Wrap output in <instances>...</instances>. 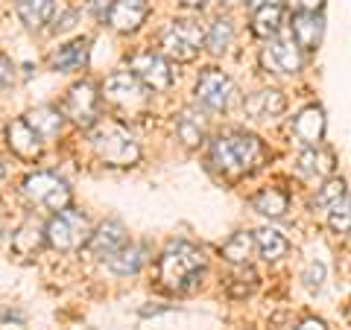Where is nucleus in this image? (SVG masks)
Segmentation results:
<instances>
[{"instance_id":"11","label":"nucleus","mask_w":351,"mask_h":330,"mask_svg":"<svg viewBox=\"0 0 351 330\" xmlns=\"http://www.w3.org/2000/svg\"><path fill=\"white\" fill-rule=\"evenodd\" d=\"M103 97L112 105L132 108V105H141L147 100V88H144V82H141L132 71H114L103 82Z\"/></svg>"},{"instance_id":"28","label":"nucleus","mask_w":351,"mask_h":330,"mask_svg":"<svg viewBox=\"0 0 351 330\" xmlns=\"http://www.w3.org/2000/svg\"><path fill=\"white\" fill-rule=\"evenodd\" d=\"M281 29V3L276 6H261L252 12V32L258 38H272Z\"/></svg>"},{"instance_id":"31","label":"nucleus","mask_w":351,"mask_h":330,"mask_svg":"<svg viewBox=\"0 0 351 330\" xmlns=\"http://www.w3.org/2000/svg\"><path fill=\"white\" fill-rule=\"evenodd\" d=\"M258 290V275L252 272L249 266L243 272H237L232 281H228V295H234V299H246V295H252Z\"/></svg>"},{"instance_id":"12","label":"nucleus","mask_w":351,"mask_h":330,"mask_svg":"<svg viewBox=\"0 0 351 330\" xmlns=\"http://www.w3.org/2000/svg\"><path fill=\"white\" fill-rule=\"evenodd\" d=\"M149 15V3L147 0H114L112 9H108V27L120 36H129V32H138L141 24L147 21Z\"/></svg>"},{"instance_id":"26","label":"nucleus","mask_w":351,"mask_h":330,"mask_svg":"<svg viewBox=\"0 0 351 330\" xmlns=\"http://www.w3.org/2000/svg\"><path fill=\"white\" fill-rule=\"evenodd\" d=\"M176 135H179V140L184 147L196 149L205 140V120L193 112H182L179 120H176Z\"/></svg>"},{"instance_id":"4","label":"nucleus","mask_w":351,"mask_h":330,"mask_svg":"<svg viewBox=\"0 0 351 330\" xmlns=\"http://www.w3.org/2000/svg\"><path fill=\"white\" fill-rule=\"evenodd\" d=\"M205 47V27L193 18H176L161 36V56L173 62H193Z\"/></svg>"},{"instance_id":"3","label":"nucleus","mask_w":351,"mask_h":330,"mask_svg":"<svg viewBox=\"0 0 351 330\" xmlns=\"http://www.w3.org/2000/svg\"><path fill=\"white\" fill-rule=\"evenodd\" d=\"M88 140H91L97 158L108 164V167H132L141 158V147L135 135L123 123H114V120L94 123L91 131H88Z\"/></svg>"},{"instance_id":"27","label":"nucleus","mask_w":351,"mask_h":330,"mask_svg":"<svg viewBox=\"0 0 351 330\" xmlns=\"http://www.w3.org/2000/svg\"><path fill=\"white\" fill-rule=\"evenodd\" d=\"M232 41H234V24L228 18H217L211 29L205 32V47H208V53H214V56H223V53L232 47Z\"/></svg>"},{"instance_id":"25","label":"nucleus","mask_w":351,"mask_h":330,"mask_svg":"<svg viewBox=\"0 0 351 330\" xmlns=\"http://www.w3.org/2000/svg\"><path fill=\"white\" fill-rule=\"evenodd\" d=\"M255 249L261 251V257L267 263H276V260H281L284 255H287L290 243H287V237H284L281 231L261 228V231H255Z\"/></svg>"},{"instance_id":"9","label":"nucleus","mask_w":351,"mask_h":330,"mask_svg":"<svg viewBox=\"0 0 351 330\" xmlns=\"http://www.w3.org/2000/svg\"><path fill=\"white\" fill-rule=\"evenodd\" d=\"M129 71L138 76L144 88L149 91H167L173 85V71H170V62L161 56V53H152V50H144V53H135L129 59Z\"/></svg>"},{"instance_id":"24","label":"nucleus","mask_w":351,"mask_h":330,"mask_svg":"<svg viewBox=\"0 0 351 330\" xmlns=\"http://www.w3.org/2000/svg\"><path fill=\"white\" fill-rule=\"evenodd\" d=\"M47 243V234H44V225H38L36 219H27L24 225H21L15 234H12V249L18 255H36V251Z\"/></svg>"},{"instance_id":"22","label":"nucleus","mask_w":351,"mask_h":330,"mask_svg":"<svg viewBox=\"0 0 351 330\" xmlns=\"http://www.w3.org/2000/svg\"><path fill=\"white\" fill-rule=\"evenodd\" d=\"M252 207L269 219H278L290 211V193L281 190V187H263L261 193L252 196Z\"/></svg>"},{"instance_id":"13","label":"nucleus","mask_w":351,"mask_h":330,"mask_svg":"<svg viewBox=\"0 0 351 330\" xmlns=\"http://www.w3.org/2000/svg\"><path fill=\"white\" fill-rule=\"evenodd\" d=\"M126 225L120 223V219H106V223L91 231V237H88V251L97 257V260H108L114 255V251H120L126 246Z\"/></svg>"},{"instance_id":"32","label":"nucleus","mask_w":351,"mask_h":330,"mask_svg":"<svg viewBox=\"0 0 351 330\" xmlns=\"http://www.w3.org/2000/svg\"><path fill=\"white\" fill-rule=\"evenodd\" d=\"M346 196V181L343 179H325V184L319 187V193H316V199H313V205H319V207H331L337 199H343Z\"/></svg>"},{"instance_id":"17","label":"nucleus","mask_w":351,"mask_h":330,"mask_svg":"<svg viewBox=\"0 0 351 330\" xmlns=\"http://www.w3.org/2000/svg\"><path fill=\"white\" fill-rule=\"evenodd\" d=\"M293 41L299 44V50H316L322 41V18L319 12H295L293 15Z\"/></svg>"},{"instance_id":"1","label":"nucleus","mask_w":351,"mask_h":330,"mask_svg":"<svg viewBox=\"0 0 351 330\" xmlns=\"http://www.w3.org/2000/svg\"><path fill=\"white\" fill-rule=\"evenodd\" d=\"M263 161H267V147L249 131H223L211 140V164L228 179L252 175Z\"/></svg>"},{"instance_id":"36","label":"nucleus","mask_w":351,"mask_h":330,"mask_svg":"<svg viewBox=\"0 0 351 330\" xmlns=\"http://www.w3.org/2000/svg\"><path fill=\"white\" fill-rule=\"evenodd\" d=\"M295 330H328V325L322 322V318H316V316H304L299 325H295Z\"/></svg>"},{"instance_id":"41","label":"nucleus","mask_w":351,"mask_h":330,"mask_svg":"<svg viewBox=\"0 0 351 330\" xmlns=\"http://www.w3.org/2000/svg\"><path fill=\"white\" fill-rule=\"evenodd\" d=\"M348 318H351V310H348Z\"/></svg>"},{"instance_id":"14","label":"nucleus","mask_w":351,"mask_h":330,"mask_svg":"<svg viewBox=\"0 0 351 330\" xmlns=\"http://www.w3.org/2000/svg\"><path fill=\"white\" fill-rule=\"evenodd\" d=\"M293 135L302 147H319L325 138V112L319 105L302 108L293 120Z\"/></svg>"},{"instance_id":"15","label":"nucleus","mask_w":351,"mask_h":330,"mask_svg":"<svg viewBox=\"0 0 351 330\" xmlns=\"http://www.w3.org/2000/svg\"><path fill=\"white\" fill-rule=\"evenodd\" d=\"M6 144L18 158H24V161H36L41 155V138L32 131V126L24 117L12 120V123L6 126Z\"/></svg>"},{"instance_id":"18","label":"nucleus","mask_w":351,"mask_h":330,"mask_svg":"<svg viewBox=\"0 0 351 330\" xmlns=\"http://www.w3.org/2000/svg\"><path fill=\"white\" fill-rule=\"evenodd\" d=\"M299 173L307 179H331L334 175V152L319 147H304L299 155Z\"/></svg>"},{"instance_id":"34","label":"nucleus","mask_w":351,"mask_h":330,"mask_svg":"<svg viewBox=\"0 0 351 330\" xmlns=\"http://www.w3.org/2000/svg\"><path fill=\"white\" fill-rule=\"evenodd\" d=\"M12 82H15V64L0 53V91H6Z\"/></svg>"},{"instance_id":"2","label":"nucleus","mask_w":351,"mask_h":330,"mask_svg":"<svg viewBox=\"0 0 351 330\" xmlns=\"http://www.w3.org/2000/svg\"><path fill=\"white\" fill-rule=\"evenodd\" d=\"M205 251L188 240H176L158 257V281L167 292H191L205 275Z\"/></svg>"},{"instance_id":"35","label":"nucleus","mask_w":351,"mask_h":330,"mask_svg":"<svg viewBox=\"0 0 351 330\" xmlns=\"http://www.w3.org/2000/svg\"><path fill=\"white\" fill-rule=\"evenodd\" d=\"M293 12H319L325 6V0H287Z\"/></svg>"},{"instance_id":"19","label":"nucleus","mask_w":351,"mask_h":330,"mask_svg":"<svg viewBox=\"0 0 351 330\" xmlns=\"http://www.w3.org/2000/svg\"><path fill=\"white\" fill-rule=\"evenodd\" d=\"M243 108L252 120H272L284 112V94L276 91V88H263V91L246 97Z\"/></svg>"},{"instance_id":"39","label":"nucleus","mask_w":351,"mask_h":330,"mask_svg":"<svg viewBox=\"0 0 351 330\" xmlns=\"http://www.w3.org/2000/svg\"><path fill=\"white\" fill-rule=\"evenodd\" d=\"M228 3H243V0H228Z\"/></svg>"},{"instance_id":"29","label":"nucleus","mask_w":351,"mask_h":330,"mask_svg":"<svg viewBox=\"0 0 351 330\" xmlns=\"http://www.w3.org/2000/svg\"><path fill=\"white\" fill-rule=\"evenodd\" d=\"M252 249H255V237L246 234V231H240V234H234L223 246V257L228 263H234V266H246L249 257H252Z\"/></svg>"},{"instance_id":"7","label":"nucleus","mask_w":351,"mask_h":330,"mask_svg":"<svg viewBox=\"0 0 351 330\" xmlns=\"http://www.w3.org/2000/svg\"><path fill=\"white\" fill-rule=\"evenodd\" d=\"M193 94H196V103H199L202 108H208V112H226V108L234 103L237 88L223 71L208 68V71L199 73V79H196Z\"/></svg>"},{"instance_id":"16","label":"nucleus","mask_w":351,"mask_h":330,"mask_svg":"<svg viewBox=\"0 0 351 330\" xmlns=\"http://www.w3.org/2000/svg\"><path fill=\"white\" fill-rule=\"evenodd\" d=\"M88 59H91V41L88 38H73L50 56V68L59 73H71V71H82Z\"/></svg>"},{"instance_id":"23","label":"nucleus","mask_w":351,"mask_h":330,"mask_svg":"<svg viewBox=\"0 0 351 330\" xmlns=\"http://www.w3.org/2000/svg\"><path fill=\"white\" fill-rule=\"evenodd\" d=\"M27 123L32 126V131L41 138V140H50L56 138L62 131V123H64V114L59 112V108H50V105H38L32 108V112L24 117Z\"/></svg>"},{"instance_id":"40","label":"nucleus","mask_w":351,"mask_h":330,"mask_svg":"<svg viewBox=\"0 0 351 330\" xmlns=\"http://www.w3.org/2000/svg\"><path fill=\"white\" fill-rule=\"evenodd\" d=\"M0 179H3V164H0Z\"/></svg>"},{"instance_id":"21","label":"nucleus","mask_w":351,"mask_h":330,"mask_svg":"<svg viewBox=\"0 0 351 330\" xmlns=\"http://www.w3.org/2000/svg\"><path fill=\"white\" fill-rule=\"evenodd\" d=\"M12 3L27 29H41L44 24H50L53 12H56V0H12Z\"/></svg>"},{"instance_id":"20","label":"nucleus","mask_w":351,"mask_h":330,"mask_svg":"<svg viewBox=\"0 0 351 330\" xmlns=\"http://www.w3.org/2000/svg\"><path fill=\"white\" fill-rule=\"evenodd\" d=\"M147 260H149V246L147 243H126L120 251H114L106 263H108V269H112L114 275H135Z\"/></svg>"},{"instance_id":"8","label":"nucleus","mask_w":351,"mask_h":330,"mask_svg":"<svg viewBox=\"0 0 351 330\" xmlns=\"http://www.w3.org/2000/svg\"><path fill=\"white\" fill-rule=\"evenodd\" d=\"M97 108H100V94L91 82H76L71 85L68 97H64L62 114L80 129H91L97 123Z\"/></svg>"},{"instance_id":"37","label":"nucleus","mask_w":351,"mask_h":330,"mask_svg":"<svg viewBox=\"0 0 351 330\" xmlns=\"http://www.w3.org/2000/svg\"><path fill=\"white\" fill-rule=\"evenodd\" d=\"M278 0H249V6H252V12H255V9H261V6H276Z\"/></svg>"},{"instance_id":"30","label":"nucleus","mask_w":351,"mask_h":330,"mask_svg":"<svg viewBox=\"0 0 351 330\" xmlns=\"http://www.w3.org/2000/svg\"><path fill=\"white\" fill-rule=\"evenodd\" d=\"M328 225L337 234H351V199L343 196V199H337L331 205V211H328Z\"/></svg>"},{"instance_id":"10","label":"nucleus","mask_w":351,"mask_h":330,"mask_svg":"<svg viewBox=\"0 0 351 330\" xmlns=\"http://www.w3.org/2000/svg\"><path fill=\"white\" fill-rule=\"evenodd\" d=\"M261 62H263V68H269L276 73H299V68H302L299 44L293 41L290 32H276L267 47H263Z\"/></svg>"},{"instance_id":"6","label":"nucleus","mask_w":351,"mask_h":330,"mask_svg":"<svg viewBox=\"0 0 351 330\" xmlns=\"http://www.w3.org/2000/svg\"><path fill=\"white\" fill-rule=\"evenodd\" d=\"M24 196L29 205L47 207V211H62V207L71 205V187L64 179H59L56 173L50 170H38L24 179Z\"/></svg>"},{"instance_id":"33","label":"nucleus","mask_w":351,"mask_h":330,"mask_svg":"<svg viewBox=\"0 0 351 330\" xmlns=\"http://www.w3.org/2000/svg\"><path fill=\"white\" fill-rule=\"evenodd\" d=\"M302 278H304V283L311 290H319L322 287V278H325V266H322V263H311V266L304 269Z\"/></svg>"},{"instance_id":"5","label":"nucleus","mask_w":351,"mask_h":330,"mask_svg":"<svg viewBox=\"0 0 351 330\" xmlns=\"http://www.w3.org/2000/svg\"><path fill=\"white\" fill-rule=\"evenodd\" d=\"M44 234H47V243L56 251H76L88 243L91 237V225H88V216L76 207H62L56 211V216L44 225Z\"/></svg>"},{"instance_id":"38","label":"nucleus","mask_w":351,"mask_h":330,"mask_svg":"<svg viewBox=\"0 0 351 330\" xmlns=\"http://www.w3.org/2000/svg\"><path fill=\"white\" fill-rule=\"evenodd\" d=\"M179 3L184 9H199V6H205V0H179Z\"/></svg>"}]
</instances>
